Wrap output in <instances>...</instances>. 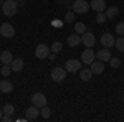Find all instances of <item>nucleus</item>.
Instances as JSON below:
<instances>
[{
  "mask_svg": "<svg viewBox=\"0 0 124 122\" xmlns=\"http://www.w3.org/2000/svg\"><path fill=\"white\" fill-rule=\"evenodd\" d=\"M0 61H2V65H12L13 55L10 53L8 50H5V51H2V55H0Z\"/></svg>",
  "mask_w": 124,
  "mask_h": 122,
  "instance_id": "nucleus-17",
  "label": "nucleus"
},
{
  "mask_svg": "<svg viewBox=\"0 0 124 122\" xmlns=\"http://www.w3.org/2000/svg\"><path fill=\"white\" fill-rule=\"evenodd\" d=\"M65 68H66L68 73H78L81 69V61L79 59H68Z\"/></svg>",
  "mask_w": 124,
  "mask_h": 122,
  "instance_id": "nucleus-9",
  "label": "nucleus"
},
{
  "mask_svg": "<svg viewBox=\"0 0 124 122\" xmlns=\"http://www.w3.org/2000/svg\"><path fill=\"white\" fill-rule=\"evenodd\" d=\"M12 121V115H8V114H3V117H2V122H10Z\"/></svg>",
  "mask_w": 124,
  "mask_h": 122,
  "instance_id": "nucleus-31",
  "label": "nucleus"
},
{
  "mask_svg": "<svg viewBox=\"0 0 124 122\" xmlns=\"http://www.w3.org/2000/svg\"><path fill=\"white\" fill-rule=\"evenodd\" d=\"M31 104L33 106H37V107H43V106H46V96L41 93H35L31 96Z\"/></svg>",
  "mask_w": 124,
  "mask_h": 122,
  "instance_id": "nucleus-8",
  "label": "nucleus"
},
{
  "mask_svg": "<svg viewBox=\"0 0 124 122\" xmlns=\"http://www.w3.org/2000/svg\"><path fill=\"white\" fill-rule=\"evenodd\" d=\"M114 43H116V38L111 33H103L101 35V45H103V48H111V46H114Z\"/></svg>",
  "mask_w": 124,
  "mask_h": 122,
  "instance_id": "nucleus-10",
  "label": "nucleus"
},
{
  "mask_svg": "<svg viewBox=\"0 0 124 122\" xmlns=\"http://www.w3.org/2000/svg\"><path fill=\"white\" fill-rule=\"evenodd\" d=\"M40 115H41L43 119H48V117L51 115V111H50V107H48V106H43V107H40Z\"/></svg>",
  "mask_w": 124,
  "mask_h": 122,
  "instance_id": "nucleus-24",
  "label": "nucleus"
},
{
  "mask_svg": "<svg viewBox=\"0 0 124 122\" xmlns=\"http://www.w3.org/2000/svg\"><path fill=\"white\" fill-rule=\"evenodd\" d=\"M3 2H5V0H0V5H3Z\"/></svg>",
  "mask_w": 124,
  "mask_h": 122,
  "instance_id": "nucleus-36",
  "label": "nucleus"
},
{
  "mask_svg": "<svg viewBox=\"0 0 124 122\" xmlns=\"http://www.w3.org/2000/svg\"><path fill=\"white\" fill-rule=\"evenodd\" d=\"M96 58H98L99 61H103V63L109 61V59H111V51H109V48H103V50H99L98 55H96Z\"/></svg>",
  "mask_w": 124,
  "mask_h": 122,
  "instance_id": "nucleus-15",
  "label": "nucleus"
},
{
  "mask_svg": "<svg viewBox=\"0 0 124 122\" xmlns=\"http://www.w3.org/2000/svg\"><path fill=\"white\" fill-rule=\"evenodd\" d=\"M81 43H83L86 48H93V46H94V43H96L94 35H93L91 31H85V33L81 35Z\"/></svg>",
  "mask_w": 124,
  "mask_h": 122,
  "instance_id": "nucleus-6",
  "label": "nucleus"
},
{
  "mask_svg": "<svg viewBox=\"0 0 124 122\" xmlns=\"http://www.w3.org/2000/svg\"><path fill=\"white\" fill-rule=\"evenodd\" d=\"M106 20H108V17H106L104 12H98V15H96V22H98V23H104Z\"/></svg>",
  "mask_w": 124,
  "mask_h": 122,
  "instance_id": "nucleus-29",
  "label": "nucleus"
},
{
  "mask_svg": "<svg viewBox=\"0 0 124 122\" xmlns=\"http://www.w3.org/2000/svg\"><path fill=\"white\" fill-rule=\"evenodd\" d=\"M123 101H124V94H123Z\"/></svg>",
  "mask_w": 124,
  "mask_h": 122,
  "instance_id": "nucleus-37",
  "label": "nucleus"
},
{
  "mask_svg": "<svg viewBox=\"0 0 124 122\" xmlns=\"http://www.w3.org/2000/svg\"><path fill=\"white\" fill-rule=\"evenodd\" d=\"M68 45H70V46H78V45H81V35H78L76 31H75V33H73V35H70V36H68Z\"/></svg>",
  "mask_w": 124,
  "mask_h": 122,
  "instance_id": "nucleus-16",
  "label": "nucleus"
},
{
  "mask_svg": "<svg viewBox=\"0 0 124 122\" xmlns=\"http://www.w3.org/2000/svg\"><path fill=\"white\" fill-rule=\"evenodd\" d=\"M50 50H51V53H60V51H61V50H63V45H61V43H60V41H55V43H53V45H51V46H50Z\"/></svg>",
  "mask_w": 124,
  "mask_h": 122,
  "instance_id": "nucleus-25",
  "label": "nucleus"
},
{
  "mask_svg": "<svg viewBox=\"0 0 124 122\" xmlns=\"http://www.w3.org/2000/svg\"><path fill=\"white\" fill-rule=\"evenodd\" d=\"M25 117H27V121H35V119H38V117H40V107H37V106L31 104L28 109H27Z\"/></svg>",
  "mask_w": 124,
  "mask_h": 122,
  "instance_id": "nucleus-11",
  "label": "nucleus"
},
{
  "mask_svg": "<svg viewBox=\"0 0 124 122\" xmlns=\"http://www.w3.org/2000/svg\"><path fill=\"white\" fill-rule=\"evenodd\" d=\"M116 33H117L119 36H124V22L116 25Z\"/></svg>",
  "mask_w": 124,
  "mask_h": 122,
  "instance_id": "nucleus-30",
  "label": "nucleus"
},
{
  "mask_svg": "<svg viewBox=\"0 0 124 122\" xmlns=\"http://www.w3.org/2000/svg\"><path fill=\"white\" fill-rule=\"evenodd\" d=\"M23 66H25V61H23L22 58H13V61H12L10 68H12L13 73H20V71L23 69Z\"/></svg>",
  "mask_w": 124,
  "mask_h": 122,
  "instance_id": "nucleus-13",
  "label": "nucleus"
},
{
  "mask_svg": "<svg viewBox=\"0 0 124 122\" xmlns=\"http://www.w3.org/2000/svg\"><path fill=\"white\" fill-rule=\"evenodd\" d=\"M78 74H79V78H81V81H89L91 76H93V71H91V68H89V69L85 68V69H79Z\"/></svg>",
  "mask_w": 124,
  "mask_h": 122,
  "instance_id": "nucleus-19",
  "label": "nucleus"
},
{
  "mask_svg": "<svg viewBox=\"0 0 124 122\" xmlns=\"http://www.w3.org/2000/svg\"><path fill=\"white\" fill-rule=\"evenodd\" d=\"M2 111H3V114H8V115H12V114L15 112V107H13L12 104H5Z\"/></svg>",
  "mask_w": 124,
  "mask_h": 122,
  "instance_id": "nucleus-27",
  "label": "nucleus"
},
{
  "mask_svg": "<svg viewBox=\"0 0 124 122\" xmlns=\"http://www.w3.org/2000/svg\"><path fill=\"white\" fill-rule=\"evenodd\" d=\"M71 10L75 13H86L88 10H91V7H89V3L86 0H75L71 3Z\"/></svg>",
  "mask_w": 124,
  "mask_h": 122,
  "instance_id": "nucleus-2",
  "label": "nucleus"
},
{
  "mask_svg": "<svg viewBox=\"0 0 124 122\" xmlns=\"http://www.w3.org/2000/svg\"><path fill=\"white\" fill-rule=\"evenodd\" d=\"M94 58H96V53L91 50V48H86L85 51L81 53V63H85V65H91L93 61H94Z\"/></svg>",
  "mask_w": 124,
  "mask_h": 122,
  "instance_id": "nucleus-5",
  "label": "nucleus"
},
{
  "mask_svg": "<svg viewBox=\"0 0 124 122\" xmlns=\"http://www.w3.org/2000/svg\"><path fill=\"white\" fill-rule=\"evenodd\" d=\"M109 63H111V68H114V69H117V68L121 66V59H119V58L111 56V59H109Z\"/></svg>",
  "mask_w": 124,
  "mask_h": 122,
  "instance_id": "nucleus-28",
  "label": "nucleus"
},
{
  "mask_svg": "<svg viewBox=\"0 0 124 122\" xmlns=\"http://www.w3.org/2000/svg\"><path fill=\"white\" fill-rule=\"evenodd\" d=\"M75 31H76L78 35H83L86 31V25L83 22H76V23H75Z\"/></svg>",
  "mask_w": 124,
  "mask_h": 122,
  "instance_id": "nucleus-22",
  "label": "nucleus"
},
{
  "mask_svg": "<svg viewBox=\"0 0 124 122\" xmlns=\"http://www.w3.org/2000/svg\"><path fill=\"white\" fill-rule=\"evenodd\" d=\"M0 73H2V76H3V78H7V76L12 74L13 71H12L10 65H2V68H0Z\"/></svg>",
  "mask_w": 124,
  "mask_h": 122,
  "instance_id": "nucleus-23",
  "label": "nucleus"
},
{
  "mask_svg": "<svg viewBox=\"0 0 124 122\" xmlns=\"http://www.w3.org/2000/svg\"><path fill=\"white\" fill-rule=\"evenodd\" d=\"M53 27H61V22H53Z\"/></svg>",
  "mask_w": 124,
  "mask_h": 122,
  "instance_id": "nucleus-34",
  "label": "nucleus"
},
{
  "mask_svg": "<svg viewBox=\"0 0 124 122\" xmlns=\"http://www.w3.org/2000/svg\"><path fill=\"white\" fill-rule=\"evenodd\" d=\"M2 117H3V111L0 109V121H2Z\"/></svg>",
  "mask_w": 124,
  "mask_h": 122,
  "instance_id": "nucleus-35",
  "label": "nucleus"
},
{
  "mask_svg": "<svg viewBox=\"0 0 124 122\" xmlns=\"http://www.w3.org/2000/svg\"><path fill=\"white\" fill-rule=\"evenodd\" d=\"M50 53H51V50H50V46L45 45V43L38 45L37 50H35V56L38 58V59H45V58H48V56H50Z\"/></svg>",
  "mask_w": 124,
  "mask_h": 122,
  "instance_id": "nucleus-4",
  "label": "nucleus"
},
{
  "mask_svg": "<svg viewBox=\"0 0 124 122\" xmlns=\"http://www.w3.org/2000/svg\"><path fill=\"white\" fill-rule=\"evenodd\" d=\"M114 46L121 51V53H124V36H119L117 40H116V43H114Z\"/></svg>",
  "mask_w": 124,
  "mask_h": 122,
  "instance_id": "nucleus-26",
  "label": "nucleus"
},
{
  "mask_svg": "<svg viewBox=\"0 0 124 122\" xmlns=\"http://www.w3.org/2000/svg\"><path fill=\"white\" fill-rule=\"evenodd\" d=\"M75 20H76V13H75L73 10L66 12V15H65V23H75Z\"/></svg>",
  "mask_w": 124,
  "mask_h": 122,
  "instance_id": "nucleus-21",
  "label": "nucleus"
},
{
  "mask_svg": "<svg viewBox=\"0 0 124 122\" xmlns=\"http://www.w3.org/2000/svg\"><path fill=\"white\" fill-rule=\"evenodd\" d=\"M0 35L3 38H13L15 36V28H13V25L3 23V25L0 27Z\"/></svg>",
  "mask_w": 124,
  "mask_h": 122,
  "instance_id": "nucleus-7",
  "label": "nucleus"
},
{
  "mask_svg": "<svg viewBox=\"0 0 124 122\" xmlns=\"http://www.w3.org/2000/svg\"><path fill=\"white\" fill-rule=\"evenodd\" d=\"M17 8H18V3L15 0H5L2 5V12L5 17H13L17 13Z\"/></svg>",
  "mask_w": 124,
  "mask_h": 122,
  "instance_id": "nucleus-1",
  "label": "nucleus"
},
{
  "mask_svg": "<svg viewBox=\"0 0 124 122\" xmlns=\"http://www.w3.org/2000/svg\"><path fill=\"white\" fill-rule=\"evenodd\" d=\"M60 2H61V3H68V5H71V3H73L71 0H60Z\"/></svg>",
  "mask_w": 124,
  "mask_h": 122,
  "instance_id": "nucleus-33",
  "label": "nucleus"
},
{
  "mask_svg": "<svg viewBox=\"0 0 124 122\" xmlns=\"http://www.w3.org/2000/svg\"><path fill=\"white\" fill-rule=\"evenodd\" d=\"M48 59H50V61H55V59H56V53H50Z\"/></svg>",
  "mask_w": 124,
  "mask_h": 122,
  "instance_id": "nucleus-32",
  "label": "nucleus"
},
{
  "mask_svg": "<svg viewBox=\"0 0 124 122\" xmlns=\"http://www.w3.org/2000/svg\"><path fill=\"white\" fill-rule=\"evenodd\" d=\"M13 91V84L10 83V81H7V79H3V81H0V93H5L8 94Z\"/></svg>",
  "mask_w": 124,
  "mask_h": 122,
  "instance_id": "nucleus-18",
  "label": "nucleus"
},
{
  "mask_svg": "<svg viewBox=\"0 0 124 122\" xmlns=\"http://www.w3.org/2000/svg\"><path fill=\"white\" fill-rule=\"evenodd\" d=\"M104 13H106L108 18H116V17L119 15V8H117V7H108V8L104 10Z\"/></svg>",
  "mask_w": 124,
  "mask_h": 122,
  "instance_id": "nucleus-20",
  "label": "nucleus"
},
{
  "mask_svg": "<svg viewBox=\"0 0 124 122\" xmlns=\"http://www.w3.org/2000/svg\"><path fill=\"white\" fill-rule=\"evenodd\" d=\"M68 71L66 68H60V66H56V68H53L51 69V73H50V76H51V79L55 81V83H60V81H65V78H66Z\"/></svg>",
  "mask_w": 124,
  "mask_h": 122,
  "instance_id": "nucleus-3",
  "label": "nucleus"
},
{
  "mask_svg": "<svg viewBox=\"0 0 124 122\" xmlns=\"http://www.w3.org/2000/svg\"><path fill=\"white\" fill-rule=\"evenodd\" d=\"M89 7H91V10H94L96 13H98V12H104V10L108 8L104 0H93V2L89 3Z\"/></svg>",
  "mask_w": 124,
  "mask_h": 122,
  "instance_id": "nucleus-12",
  "label": "nucleus"
},
{
  "mask_svg": "<svg viewBox=\"0 0 124 122\" xmlns=\"http://www.w3.org/2000/svg\"><path fill=\"white\" fill-rule=\"evenodd\" d=\"M89 68H91L93 74H101V73L104 71V63H103V61H99V59H98V61L94 59V61L89 65Z\"/></svg>",
  "mask_w": 124,
  "mask_h": 122,
  "instance_id": "nucleus-14",
  "label": "nucleus"
}]
</instances>
